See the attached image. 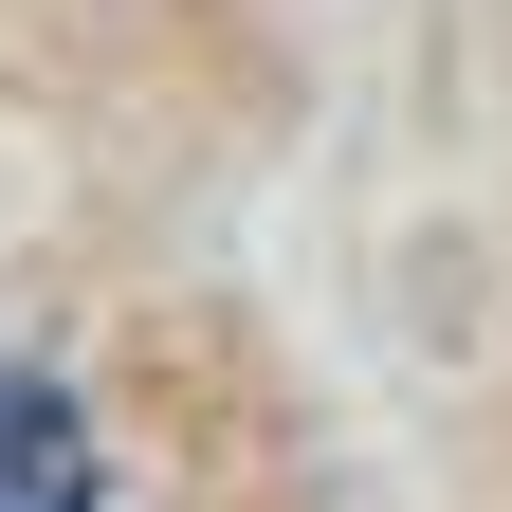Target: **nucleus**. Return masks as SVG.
<instances>
[{
  "instance_id": "nucleus-1",
  "label": "nucleus",
  "mask_w": 512,
  "mask_h": 512,
  "mask_svg": "<svg viewBox=\"0 0 512 512\" xmlns=\"http://www.w3.org/2000/svg\"><path fill=\"white\" fill-rule=\"evenodd\" d=\"M0 512H110L92 403H74L55 366H0Z\"/></svg>"
}]
</instances>
